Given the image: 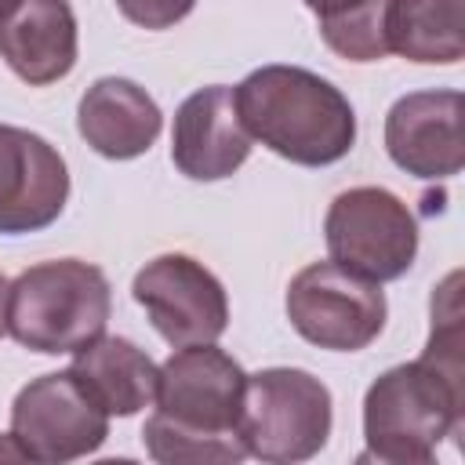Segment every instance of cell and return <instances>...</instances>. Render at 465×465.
I'll use <instances>...</instances> for the list:
<instances>
[{"label":"cell","instance_id":"obj_11","mask_svg":"<svg viewBox=\"0 0 465 465\" xmlns=\"http://www.w3.org/2000/svg\"><path fill=\"white\" fill-rule=\"evenodd\" d=\"M461 91H411L385 113V153L414 178H454L465 163Z\"/></svg>","mask_w":465,"mask_h":465},{"label":"cell","instance_id":"obj_20","mask_svg":"<svg viewBox=\"0 0 465 465\" xmlns=\"http://www.w3.org/2000/svg\"><path fill=\"white\" fill-rule=\"evenodd\" d=\"M0 458H7V461H25V458H22V450L15 447V440H11V436H0Z\"/></svg>","mask_w":465,"mask_h":465},{"label":"cell","instance_id":"obj_8","mask_svg":"<svg viewBox=\"0 0 465 465\" xmlns=\"http://www.w3.org/2000/svg\"><path fill=\"white\" fill-rule=\"evenodd\" d=\"M25 461L65 465L94 454L109 436V414L65 371H51L18 389L11 403V432Z\"/></svg>","mask_w":465,"mask_h":465},{"label":"cell","instance_id":"obj_6","mask_svg":"<svg viewBox=\"0 0 465 465\" xmlns=\"http://www.w3.org/2000/svg\"><path fill=\"white\" fill-rule=\"evenodd\" d=\"M323 240L331 262L371 283L400 280L418 258V222L411 207L381 185L338 193L323 214Z\"/></svg>","mask_w":465,"mask_h":465},{"label":"cell","instance_id":"obj_14","mask_svg":"<svg viewBox=\"0 0 465 465\" xmlns=\"http://www.w3.org/2000/svg\"><path fill=\"white\" fill-rule=\"evenodd\" d=\"M80 138L105 160H134L153 149L163 131V113L145 87L127 76L94 80L76 105Z\"/></svg>","mask_w":465,"mask_h":465},{"label":"cell","instance_id":"obj_15","mask_svg":"<svg viewBox=\"0 0 465 465\" xmlns=\"http://www.w3.org/2000/svg\"><path fill=\"white\" fill-rule=\"evenodd\" d=\"M69 374L109 418H131L153 403L160 367L131 338L98 334L73 352Z\"/></svg>","mask_w":465,"mask_h":465},{"label":"cell","instance_id":"obj_19","mask_svg":"<svg viewBox=\"0 0 465 465\" xmlns=\"http://www.w3.org/2000/svg\"><path fill=\"white\" fill-rule=\"evenodd\" d=\"M7 283H11V280L0 272V338L7 334Z\"/></svg>","mask_w":465,"mask_h":465},{"label":"cell","instance_id":"obj_4","mask_svg":"<svg viewBox=\"0 0 465 465\" xmlns=\"http://www.w3.org/2000/svg\"><path fill=\"white\" fill-rule=\"evenodd\" d=\"M109 309V280L84 258L36 262L7 283V334L44 356L76 352L105 334Z\"/></svg>","mask_w":465,"mask_h":465},{"label":"cell","instance_id":"obj_7","mask_svg":"<svg viewBox=\"0 0 465 465\" xmlns=\"http://www.w3.org/2000/svg\"><path fill=\"white\" fill-rule=\"evenodd\" d=\"M283 309L291 327L327 352L367 349L389 320L381 283H371L338 262H309L298 269L287 283Z\"/></svg>","mask_w":465,"mask_h":465},{"label":"cell","instance_id":"obj_18","mask_svg":"<svg viewBox=\"0 0 465 465\" xmlns=\"http://www.w3.org/2000/svg\"><path fill=\"white\" fill-rule=\"evenodd\" d=\"M116 7L127 22L149 29V33H160V29H171L182 18H189L196 0H116Z\"/></svg>","mask_w":465,"mask_h":465},{"label":"cell","instance_id":"obj_10","mask_svg":"<svg viewBox=\"0 0 465 465\" xmlns=\"http://www.w3.org/2000/svg\"><path fill=\"white\" fill-rule=\"evenodd\" d=\"M69 203V167L36 131L0 124V236L40 232Z\"/></svg>","mask_w":465,"mask_h":465},{"label":"cell","instance_id":"obj_17","mask_svg":"<svg viewBox=\"0 0 465 465\" xmlns=\"http://www.w3.org/2000/svg\"><path fill=\"white\" fill-rule=\"evenodd\" d=\"M320 22L323 44L349 62H378L389 54L385 0H305Z\"/></svg>","mask_w":465,"mask_h":465},{"label":"cell","instance_id":"obj_9","mask_svg":"<svg viewBox=\"0 0 465 465\" xmlns=\"http://www.w3.org/2000/svg\"><path fill=\"white\" fill-rule=\"evenodd\" d=\"M134 302L145 309L153 331L171 345L218 341L229 327V298L222 280L193 254H160L134 272Z\"/></svg>","mask_w":465,"mask_h":465},{"label":"cell","instance_id":"obj_13","mask_svg":"<svg viewBox=\"0 0 465 465\" xmlns=\"http://www.w3.org/2000/svg\"><path fill=\"white\" fill-rule=\"evenodd\" d=\"M76 15L65 0H0V58L29 84L47 87L76 65Z\"/></svg>","mask_w":465,"mask_h":465},{"label":"cell","instance_id":"obj_16","mask_svg":"<svg viewBox=\"0 0 465 465\" xmlns=\"http://www.w3.org/2000/svg\"><path fill=\"white\" fill-rule=\"evenodd\" d=\"M389 51L418 65L465 58V0H385Z\"/></svg>","mask_w":465,"mask_h":465},{"label":"cell","instance_id":"obj_12","mask_svg":"<svg viewBox=\"0 0 465 465\" xmlns=\"http://www.w3.org/2000/svg\"><path fill=\"white\" fill-rule=\"evenodd\" d=\"M251 134L236 113V94L225 84L193 91L171 127V163L193 182H222L251 156Z\"/></svg>","mask_w":465,"mask_h":465},{"label":"cell","instance_id":"obj_1","mask_svg":"<svg viewBox=\"0 0 465 465\" xmlns=\"http://www.w3.org/2000/svg\"><path fill=\"white\" fill-rule=\"evenodd\" d=\"M247 371L214 341L182 345L160 363L156 411L142 425L145 454L160 465H232L247 458L236 432Z\"/></svg>","mask_w":465,"mask_h":465},{"label":"cell","instance_id":"obj_2","mask_svg":"<svg viewBox=\"0 0 465 465\" xmlns=\"http://www.w3.org/2000/svg\"><path fill=\"white\" fill-rule=\"evenodd\" d=\"M232 94L247 134L298 167L338 163L356 145L352 102L312 69L272 62L247 73Z\"/></svg>","mask_w":465,"mask_h":465},{"label":"cell","instance_id":"obj_3","mask_svg":"<svg viewBox=\"0 0 465 465\" xmlns=\"http://www.w3.org/2000/svg\"><path fill=\"white\" fill-rule=\"evenodd\" d=\"M465 374L429 356L389 367L363 396V458L389 465H429L443 436L461 429Z\"/></svg>","mask_w":465,"mask_h":465},{"label":"cell","instance_id":"obj_5","mask_svg":"<svg viewBox=\"0 0 465 465\" xmlns=\"http://www.w3.org/2000/svg\"><path fill=\"white\" fill-rule=\"evenodd\" d=\"M334 425L331 389L302 367L247 374L236 432L251 458L269 465L309 461L327 447Z\"/></svg>","mask_w":465,"mask_h":465}]
</instances>
